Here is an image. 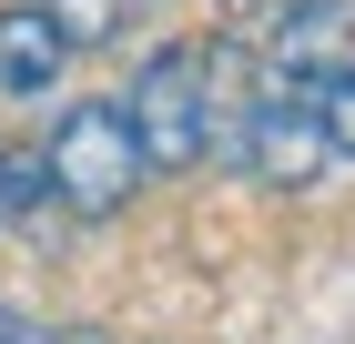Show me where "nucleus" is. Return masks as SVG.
<instances>
[{
	"label": "nucleus",
	"instance_id": "nucleus-1",
	"mask_svg": "<svg viewBox=\"0 0 355 344\" xmlns=\"http://www.w3.org/2000/svg\"><path fill=\"white\" fill-rule=\"evenodd\" d=\"M142 172H203L214 162V51L203 41H153L122 81Z\"/></svg>",
	"mask_w": 355,
	"mask_h": 344
},
{
	"label": "nucleus",
	"instance_id": "nucleus-2",
	"mask_svg": "<svg viewBox=\"0 0 355 344\" xmlns=\"http://www.w3.org/2000/svg\"><path fill=\"white\" fill-rule=\"evenodd\" d=\"M41 162H51V192H61L71 223H112V212L142 192V142H132L122 91H102V102H61L51 132H41Z\"/></svg>",
	"mask_w": 355,
	"mask_h": 344
},
{
	"label": "nucleus",
	"instance_id": "nucleus-3",
	"mask_svg": "<svg viewBox=\"0 0 355 344\" xmlns=\"http://www.w3.org/2000/svg\"><path fill=\"white\" fill-rule=\"evenodd\" d=\"M254 61L264 71H295V81L335 71V61H355V10L345 0H274L264 21H254Z\"/></svg>",
	"mask_w": 355,
	"mask_h": 344
},
{
	"label": "nucleus",
	"instance_id": "nucleus-4",
	"mask_svg": "<svg viewBox=\"0 0 355 344\" xmlns=\"http://www.w3.org/2000/svg\"><path fill=\"white\" fill-rule=\"evenodd\" d=\"M71 71V30L51 0H0V102H51Z\"/></svg>",
	"mask_w": 355,
	"mask_h": 344
},
{
	"label": "nucleus",
	"instance_id": "nucleus-5",
	"mask_svg": "<svg viewBox=\"0 0 355 344\" xmlns=\"http://www.w3.org/2000/svg\"><path fill=\"white\" fill-rule=\"evenodd\" d=\"M315 111H325V142H335V162H355V61L315 71Z\"/></svg>",
	"mask_w": 355,
	"mask_h": 344
},
{
	"label": "nucleus",
	"instance_id": "nucleus-6",
	"mask_svg": "<svg viewBox=\"0 0 355 344\" xmlns=\"http://www.w3.org/2000/svg\"><path fill=\"white\" fill-rule=\"evenodd\" d=\"M61 30H71V51H102V41H122V10L132 0H51Z\"/></svg>",
	"mask_w": 355,
	"mask_h": 344
},
{
	"label": "nucleus",
	"instance_id": "nucleus-7",
	"mask_svg": "<svg viewBox=\"0 0 355 344\" xmlns=\"http://www.w3.org/2000/svg\"><path fill=\"white\" fill-rule=\"evenodd\" d=\"M61 192H51V162L41 152H10V223H41Z\"/></svg>",
	"mask_w": 355,
	"mask_h": 344
},
{
	"label": "nucleus",
	"instance_id": "nucleus-8",
	"mask_svg": "<svg viewBox=\"0 0 355 344\" xmlns=\"http://www.w3.org/2000/svg\"><path fill=\"white\" fill-rule=\"evenodd\" d=\"M0 344H61V334H41V324H31L21 304H0Z\"/></svg>",
	"mask_w": 355,
	"mask_h": 344
},
{
	"label": "nucleus",
	"instance_id": "nucleus-9",
	"mask_svg": "<svg viewBox=\"0 0 355 344\" xmlns=\"http://www.w3.org/2000/svg\"><path fill=\"white\" fill-rule=\"evenodd\" d=\"M0 223H10V152H0Z\"/></svg>",
	"mask_w": 355,
	"mask_h": 344
},
{
	"label": "nucleus",
	"instance_id": "nucleus-10",
	"mask_svg": "<svg viewBox=\"0 0 355 344\" xmlns=\"http://www.w3.org/2000/svg\"><path fill=\"white\" fill-rule=\"evenodd\" d=\"M61 344H112V334H61Z\"/></svg>",
	"mask_w": 355,
	"mask_h": 344
}]
</instances>
